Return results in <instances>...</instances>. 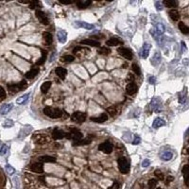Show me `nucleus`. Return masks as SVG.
<instances>
[{"mask_svg":"<svg viewBox=\"0 0 189 189\" xmlns=\"http://www.w3.org/2000/svg\"><path fill=\"white\" fill-rule=\"evenodd\" d=\"M44 113L47 116L50 117V118H53V119L61 118L62 116V110H60V109H58V108H52L50 106H47L44 109Z\"/></svg>","mask_w":189,"mask_h":189,"instance_id":"nucleus-1","label":"nucleus"},{"mask_svg":"<svg viewBox=\"0 0 189 189\" xmlns=\"http://www.w3.org/2000/svg\"><path fill=\"white\" fill-rule=\"evenodd\" d=\"M28 87V83L26 79H23L18 83H10L8 84V90H9L11 93L12 94H15V93H18V92H21L22 90L26 89Z\"/></svg>","mask_w":189,"mask_h":189,"instance_id":"nucleus-2","label":"nucleus"},{"mask_svg":"<svg viewBox=\"0 0 189 189\" xmlns=\"http://www.w3.org/2000/svg\"><path fill=\"white\" fill-rule=\"evenodd\" d=\"M65 137L67 138V139L72 140L74 142V144H76V143L79 142V141L82 139L83 135H82V133L79 131V130L74 129V128H71L69 130V132L65 133Z\"/></svg>","mask_w":189,"mask_h":189,"instance_id":"nucleus-3","label":"nucleus"},{"mask_svg":"<svg viewBox=\"0 0 189 189\" xmlns=\"http://www.w3.org/2000/svg\"><path fill=\"white\" fill-rule=\"evenodd\" d=\"M119 171L122 174H127L130 171V162L126 157H119L117 159Z\"/></svg>","mask_w":189,"mask_h":189,"instance_id":"nucleus-4","label":"nucleus"},{"mask_svg":"<svg viewBox=\"0 0 189 189\" xmlns=\"http://www.w3.org/2000/svg\"><path fill=\"white\" fill-rule=\"evenodd\" d=\"M86 117H87V115L85 113L75 112L72 113V115H71V120L74 121V122H76V123L81 124L86 120Z\"/></svg>","mask_w":189,"mask_h":189,"instance_id":"nucleus-5","label":"nucleus"},{"mask_svg":"<svg viewBox=\"0 0 189 189\" xmlns=\"http://www.w3.org/2000/svg\"><path fill=\"white\" fill-rule=\"evenodd\" d=\"M150 109L151 111H153L155 113H160L162 111V102L160 98H152V100L150 101Z\"/></svg>","mask_w":189,"mask_h":189,"instance_id":"nucleus-6","label":"nucleus"},{"mask_svg":"<svg viewBox=\"0 0 189 189\" xmlns=\"http://www.w3.org/2000/svg\"><path fill=\"white\" fill-rule=\"evenodd\" d=\"M35 15H36V17L38 18V20L40 21L41 24L45 25V26H47V25L49 24V19H48L47 14H45L44 11H42L41 10H37L35 11Z\"/></svg>","mask_w":189,"mask_h":189,"instance_id":"nucleus-7","label":"nucleus"},{"mask_svg":"<svg viewBox=\"0 0 189 189\" xmlns=\"http://www.w3.org/2000/svg\"><path fill=\"white\" fill-rule=\"evenodd\" d=\"M98 149L100 151H102L103 153L110 154L113 151V144H111V142H109V141L103 142L98 146Z\"/></svg>","mask_w":189,"mask_h":189,"instance_id":"nucleus-8","label":"nucleus"},{"mask_svg":"<svg viewBox=\"0 0 189 189\" xmlns=\"http://www.w3.org/2000/svg\"><path fill=\"white\" fill-rule=\"evenodd\" d=\"M117 52H118L119 55L123 56L125 59L127 60H132L133 57V53L131 49L129 48H125V47H119L117 48Z\"/></svg>","mask_w":189,"mask_h":189,"instance_id":"nucleus-9","label":"nucleus"},{"mask_svg":"<svg viewBox=\"0 0 189 189\" xmlns=\"http://www.w3.org/2000/svg\"><path fill=\"white\" fill-rule=\"evenodd\" d=\"M108 119V115L106 113H102L99 116H92L90 117V120L95 123H103Z\"/></svg>","mask_w":189,"mask_h":189,"instance_id":"nucleus-10","label":"nucleus"},{"mask_svg":"<svg viewBox=\"0 0 189 189\" xmlns=\"http://www.w3.org/2000/svg\"><path fill=\"white\" fill-rule=\"evenodd\" d=\"M65 136V132L62 131V130L61 129H54L53 130V132H52V138L53 139H55V140H61Z\"/></svg>","mask_w":189,"mask_h":189,"instance_id":"nucleus-11","label":"nucleus"},{"mask_svg":"<svg viewBox=\"0 0 189 189\" xmlns=\"http://www.w3.org/2000/svg\"><path fill=\"white\" fill-rule=\"evenodd\" d=\"M33 140L38 145H44L47 142V137L45 134H34L33 135Z\"/></svg>","mask_w":189,"mask_h":189,"instance_id":"nucleus-12","label":"nucleus"},{"mask_svg":"<svg viewBox=\"0 0 189 189\" xmlns=\"http://www.w3.org/2000/svg\"><path fill=\"white\" fill-rule=\"evenodd\" d=\"M150 47H151V45L149 43H144L142 49L140 50V56H141V58H143V59H147V58H148L149 54Z\"/></svg>","mask_w":189,"mask_h":189,"instance_id":"nucleus-13","label":"nucleus"},{"mask_svg":"<svg viewBox=\"0 0 189 189\" xmlns=\"http://www.w3.org/2000/svg\"><path fill=\"white\" fill-rule=\"evenodd\" d=\"M81 45H89V47H100V43L98 41L94 40V39H85V40H81Z\"/></svg>","mask_w":189,"mask_h":189,"instance_id":"nucleus-14","label":"nucleus"},{"mask_svg":"<svg viewBox=\"0 0 189 189\" xmlns=\"http://www.w3.org/2000/svg\"><path fill=\"white\" fill-rule=\"evenodd\" d=\"M30 170L35 172V173H44V166L40 162L32 164L30 166Z\"/></svg>","mask_w":189,"mask_h":189,"instance_id":"nucleus-15","label":"nucleus"},{"mask_svg":"<svg viewBox=\"0 0 189 189\" xmlns=\"http://www.w3.org/2000/svg\"><path fill=\"white\" fill-rule=\"evenodd\" d=\"M137 90H138V87L134 82H129L127 86H126V92L130 96L134 95L137 92Z\"/></svg>","mask_w":189,"mask_h":189,"instance_id":"nucleus-16","label":"nucleus"},{"mask_svg":"<svg viewBox=\"0 0 189 189\" xmlns=\"http://www.w3.org/2000/svg\"><path fill=\"white\" fill-rule=\"evenodd\" d=\"M121 44H123V41L117 37H112L106 41V45H108V47H115V45H118Z\"/></svg>","mask_w":189,"mask_h":189,"instance_id":"nucleus-17","label":"nucleus"},{"mask_svg":"<svg viewBox=\"0 0 189 189\" xmlns=\"http://www.w3.org/2000/svg\"><path fill=\"white\" fill-rule=\"evenodd\" d=\"M39 71L40 69L39 68H37V67H33V68H31L30 70L28 71V72L26 73V78L28 79H34L36 76L38 75V73H39Z\"/></svg>","mask_w":189,"mask_h":189,"instance_id":"nucleus-18","label":"nucleus"},{"mask_svg":"<svg viewBox=\"0 0 189 189\" xmlns=\"http://www.w3.org/2000/svg\"><path fill=\"white\" fill-rule=\"evenodd\" d=\"M76 4H77V7L79 10H82V9H86L87 7H89L92 4V1L91 0H79V1H78Z\"/></svg>","mask_w":189,"mask_h":189,"instance_id":"nucleus-19","label":"nucleus"},{"mask_svg":"<svg viewBox=\"0 0 189 189\" xmlns=\"http://www.w3.org/2000/svg\"><path fill=\"white\" fill-rule=\"evenodd\" d=\"M162 60V56H161V53L160 52H155L153 58L151 59V64L153 66H157L160 64Z\"/></svg>","mask_w":189,"mask_h":189,"instance_id":"nucleus-20","label":"nucleus"},{"mask_svg":"<svg viewBox=\"0 0 189 189\" xmlns=\"http://www.w3.org/2000/svg\"><path fill=\"white\" fill-rule=\"evenodd\" d=\"M12 108H13V104H12V103L3 105V106L1 107V109H0V113H1L2 115H7L8 113H10L12 110Z\"/></svg>","mask_w":189,"mask_h":189,"instance_id":"nucleus-21","label":"nucleus"},{"mask_svg":"<svg viewBox=\"0 0 189 189\" xmlns=\"http://www.w3.org/2000/svg\"><path fill=\"white\" fill-rule=\"evenodd\" d=\"M75 23H76V26H77L78 28H83L89 29V30H91V29H94V28H95L94 25L89 24V23L81 22V21H77V22H75Z\"/></svg>","mask_w":189,"mask_h":189,"instance_id":"nucleus-22","label":"nucleus"},{"mask_svg":"<svg viewBox=\"0 0 189 189\" xmlns=\"http://www.w3.org/2000/svg\"><path fill=\"white\" fill-rule=\"evenodd\" d=\"M166 125V121L164 120L161 117H157V118H155L153 123H152V127L154 129H159L160 127H163V126Z\"/></svg>","mask_w":189,"mask_h":189,"instance_id":"nucleus-23","label":"nucleus"},{"mask_svg":"<svg viewBox=\"0 0 189 189\" xmlns=\"http://www.w3.org/2000/svg\"><path fill=\"white\" fill-rule=\"evenodd\" d=\"M55 73L61 79H64L65 76L67 74V70L65 68H62V67H57L55 70Z\"/></svg>","mask_w":189,"mask_h":189,"instance_id":"nucleus-24","label":"nucleus"},{"mask_svg":"<svg viewBox=\"0 0 189 189\" xmlns=\"http://www.w3.org/2000/svg\"><path fill=\"white\" fill-rule=\"evenodd\" d=\"M57 37H58V40L60 43L62 44H64L66 42V38H67V32L65 30H60L57 32Z\"/></svg>","mask_w":189,"mask_h":189,"instance_id":"nucleus-25","label":"nucleus"},{"mask_svg":"<svg viewBox=\"0 0 189 189\" xmlns=\"http://www.w3.org/2000/svg\"><path fill=\"white\" fill-rule=\"evenodd\" d=\"M43 38H44V41L45 43L47 45H51L52 42H53V36L51 33L49 32H44L43 33Z\"/></svg>","mask_w":189,"mask_h":189,"instance_id":"nucleus-26","label":"nucleus"},{"mask_svg":"<svg viewBox=\"0 0 189 189\" xmlns=\"http://www.w3.org/2000/svg\"><path fill=\"white\" fill-rule=\"evenodd\" d=\"M39 161L43 163H54L56 162V158L49 156V155H45V156H41L39 158Z\"/></svg>","mask_w":189,"mask_h":189,"instance_id":"nucleus-27","label":"nucleus"},{"mask_svg":"<svg viewBox=\"0 0 189 189\" xmlns=\"http://www.w3.org/2000/svg\"><path fill=\"white\" fill-rule=\"evenodd\" d=\"M188 168H189V166L188 165H184L183 167V178H184V183H185V185L188 186L189 183H188Z\"/></svg>","mask_w":189,"mask_h":189,"instance_id":"nucleus-28","label":"nucleus"},{"mask_svg":"<svg viewBox=\"0 0 189 189\" xmlns=\"http://www.w3.org/2000/svg\"><path fill=\"white\" fill-rule=\"evenodd\" d=\"M51 84H52L51 81H45V82H44L43 84H42V86H41L42 93H43V94H47V92H48V90L50 89V87H51Z\"/></svg>","mask_w":189,"mask_h":189,"instance_id":"nucleus-29","label":"nucleus"},{"mask_svg":"<svg viewBox=\"0 0 189 189\" xmlns=\"http://www.w3.org/2000/svg\"><path fill=\"white\" fill-rule=\"evenodd\" d=\"M29 98V94H26V95H23L22 96L17 98L16 100V103L19 104V105H23V104H26L28 102V100Z\"/></svg>","mask_w":189,"mask_h":189,"instance_id":"nucleus-30","label":"nucleus"},{"mask_svg":"<svg viewBox=\"0 0 189 189\" xmlns=\"http://www.w3.org/2000/svg\"><path fill=\"white\" fill-rule=\"evenodd\" d=\"M91 142H92V139L90 138V135H88L86 138H84V139H81L79 142L74 144V146H85V145L91 144Z\"/></svg>","mask_w":189,"mask_h":189,"instance_id":"nucleus-31","label":"nucleus"},{"mask_svg":"<svg viewBox=\"0 0 189 189\" xmlns=\"http://www.w3.org/2000/svg\"><path fill=\"white\" fill-rule=\"evenodd\" d=\"M163 4L166 8H176L178 6V2L174 1V0H165V1H163Z\"/></svg>","mask_w":189,"mask_h":189,"instance_id":"nucleus-32","label":"nucleus"},{"mask_svg":"<svg viewBox=\"0 0 189 189\" xmlns=\"http://www.w3.org/2000/svg\"><path fill=\"white\" fill-rule=\"evenodd\" d=\"M169 15H170V18L173 20V21H178L180 19V13L177 10H170L169 11Z\"/></svg>","mask_w":189,"mask_h":189,"instance_id":"nucleus-33","label":"nucleus"},{"mask_svg":"<svg viewBox=\"0 0 189 189\" xmlns=\"http://www.w3.org/2000/svg\"><path fill=\"white\" fill-rule=\"evenodd\" d=\"M178 27H179V29L183 33V34L187 35L189 33V28L183 22H180L179 25H178Z\"/></svg>","mask_w":189,"mask_h":189,"instance_id":"nucleus-34","label":"nucleus"},{"mask_svg":"<svg viewBox=\"0 0 189 189\" xmlns=\"http://www.w3.org/2000/svg\"><path fill=\"white\" fill-rule=\"evenodd\" d=\"M47 52L45 51V50H42V57L37 61L36 64L37 65H42L45 64V60H47Z\"/></svg>","mask_w":189,"mask_h":189,"instance_id":"nucleus-35","label":"nucleus"},{"mask_svg":"<svg viewBox=\"0 0 189 189\" xmlns=\"http://www.w3.org/2000/svg\"><path fill=\"white\" fill-rule=\"evenodd\" d=\"M172 157H173V154L169 152V151H165V152H163L161 154V159L163 161H166V162L171 160Z\"/></svg>","mask_w":189,"mask_h":189,"instance_id":"nucleus-36","label":"nucleus"},{"mask_svg":"<svg viewBox=\"0 0 189 189\" xmlns=\"http://www.w3.org/2000/svg\"><path fill=\"white\" fill-rule=\"evenodd\" d=\"M75 60V57L73 55H64L61 58V61L62 62H65V64H69V62H72Z\"/></svg>","mask_w":189,"mask_h":189,"instance_id":"nucleus-37","label":"nucleus"},{"mask_svg":"<svg viewBox=\"0 0 189 189\" xmlns=\"http://www.w3.org/2000/svg\"><path fill=\"white\" fill-rule=\"evenodd\" d=\"M154 29L159 33V34L163 35V33L165 32V30H166V28H165V26H164L162 23H158L156 26H155Z\"/></svg>","mask_w":189,"mask_h":189,"instance_id":"nucleus-38","label":"nucleus"},{"mask_svg":"<svg viewBox=\"0 0 189 189\" xmlns=\"http://www.w3.org/2000/svg\"><path fill=\"white\" fill-rule=\"evenodd\" d=\"M98 53L100 54V55H108V54L111 53V49L109 47H100L98 49Z\"/></svg>","mask_w":189,"mask_h":189,"instance_id":"nucleus-39","label":"nucleus"},{"mask_svg":"<svg viewBox=\"0 0 189 189\" xmlns=\"http://www.w3.org/2000/svg\"><path fill=\"white\" fill-rule=\"evenodd\" d=\"M158 184V181L156 179H150L148 183L149 189H155Z\"/></svg>","mask_w":189,"mask_h":189,"instance_id":"nucleus-40","label":"nucleus"},{"mask_svg":"<svg viewBox=\"0 0 189 189\" xmlns=\"http://www.w3.org/2000/svg\"><path fill=\"white\" fill-rule=\"evenodd\" d=\"M107 113L110 115L111 116H115L116 113H117V111H116V108L115 106H111V107H108L107 108Z\"/></svg>","mask_w":189,"mask_h":189,"instance_id":"nucleus-41","label":"nucleus"},{"mask_svg":"<svg viewBox=\"0 0 189 189\" xmlns=\"http://www.w3.org/2000/svg\"><path fill=\"white\" fill-rule=\"evenodd\" d=\"M38 7H42L40 1H30V3H29V9L34 10Z\"/></svg>","mask_w":189,"mask_h":189,"instance_id":"nucleus-42","label":"nucleus"},{"mask_svg":"<svg viewBox=\"0 0 189 189\" xmlns=\"http://www.w3.org/2000/svg\"><path fill=\"white\" fill-rule=\"evenodd\" d=\"M5 169L7 171V173L9 174V175H12V174H14V172H15V169L12 167L11 165H9V164H7V165L5 166Z\"/></svg>","mask_w":189,"mask_h":189,"instance_id":"nucleus-43","label":"nucleus"},{"mask_svg":"<svg viewBox=\"0 0 189 189\" xmlns=\"http://www.w3.org/2000/svg\"><path fill=\"white\" fill-rule=\"evenodd\" d=\"M154 175H155V177H156L158 180H160V181H163L164 180V174L162 173V171L161 170H159V169H156L154 171Z\"/></svg>","mask_w":189,"mask_h":189,"instance_id":"nucleus-44","label":"nucleus"},{"mask_svg":"<svg viewBox=\"0 0 189 189\" xmlns=\"http://www.w3.org/2000/svg\"><path fill=\"white\" fill-rule=\"evenodd\" d=\"M14 125V122L12 121L11 119H7L5 120V122L3 123V127H5V128H11L12 127V126Z\"/></svg>","mask_w":189,"mask_h":189,"instance_id":"nucleus-45","label":"nucleus"},{"mask_svg":"<svg viewBox=\"0 0 189 189\" xmlns=\"http://www.w3.org/2000/svg\"><path fill=\"white\" fill-rule=\"evenodd\" d=\"M5 98H6V91L2 86H0V102L3 101Z\"/></svg>","mask_w":189,"mask_h":189,"instance_id":"nucleus-46","label":"nucleus"},{"mask_svg":"<svg viewBox=\"0 0 189 189\" xmlns=\"http://www.w3.org/2000/svg\"><path fill=\"white\" fill-rule=\"evenodd\" d=\"M132 70H133V72L135 73L136 75H138V76H140V75H141V70H140V67L138 66L136 64H133L132 65Z\"/></svg>","mask_w":189,"mask_h":189,"instance_id":"nucleus-47","label":"nucleus"},{"mask_svg":"<svg viewBox=\"0 0 189 189\" xmlns=\"http://www.w3.org/2000/svg\"><path fill=\"white\" fill-rule=\"evenodd\" d=\"M8 150H9V148H8V146L3 145V146L1 147V149H0V155H1V156H4V155H6L7 152H8Z\"/></svg>","mask_w":189,"mask_h":189,"instance_id":"nucleus-48","label":"nucleus"},{"mask_svg":"<svg viewBox=\"0 0 189 189\" xmlns=\"http://www.w3.org/2000/svg\"><path fill=\"white\" fill-rule=\"evenodd\" d=\"M119 187H120V183L117 181H115L112 184V186H110L108 189H119Z\"/></svg>","mask_w":189,"mask_h":189,"instance_id":"nucleus-49","label":"nucleus"},{"mask_svg":"<svg viewBox=\"0 0 189 189\" xmlns=\"http://www.w3.org/2000/svg\"><path fill=\"white\" fill-rule=\"evenodd\" d=\"M89 48H87V47H75L73 49V53L76 54V53H78L79 50H88Z\"/></svg>","mask_w":189,"mask_h":189,"instance_id":"nucleus-50","label":"nucleus"},{"mask_svg":"<svg viewBox=\"0 0 189 189\" xmlns=\"http://www.w3.org/2000/svg\"><path fill=\"white\" fill-rule=\"evenodd\" d=\"M140 142H141V138L138 135H135V137H134V140L132 141V145H139Z\"/></svg>","mask_w":189,"mask_h":189,"instance_id":"nucleus-51","label":"nucleus"},{"mask_svg":"<svg viewBox=\"0 0 189 189\" xmlns=\"http://www.w3.org/2000/svg\"><path fill=\"white\" fill-rule=\"evenodd\" d=\"M134 79H135V76L132 73H129L128 77H127V81H129L130 82H133Z\"/></svg>","mask_w":189,"mask_h":189,"instance_id":"nucleus-52","label":"nucleus"},{"mask_svg":"<svg viewBox=\"0 0 189 189\" xmlns=\"http://www.w3.org/2000/svg\"><path fill=\"white\" fill-rule=\"evenodd\" d=\"M150 165V161L149 159H144V161L142 162V166L143 167H148Z\"/></svg>","mask_w":189,"mask_h":189,"instance_id":"nucleus-53","label":"nucleus"},{"mask_svg":"<svg viewBox=\"0 0 189 189\" xmlns=\"http://www.w3.org/2000/svg\"><path fill=\"white\" fill-rule=\"evenodd\" d=\"M155 7L158 11H162L163 10V6H162V3L161 2H155Z\"/></svg>","mask_w":189,"mask_h":189,"instance_id":"nucleus-54","label":"nucleus"},{"mask_svg":"<svg viewBox=\"0 0 189 189\" xmlns=\"http://www.w3.org/2000/svg\"><path fill=\"white\" fill-rule=\"evenodd\" d=\"M173 180H174V177H172V176H167V178L166 180V185H168L169 183L172 182Z\"/></svg>","mask_w":189,"mask_h":189,"instance_id":"nucleus-55","label":"nucleus"},{"mask_svg":"<svg viewBox=\"0 0 189 189\" xmlns=\"http://www.w3.org/2000/svg\"><path fill=\"white\" fill-rule=\"evenodd\" d=\"M149 81L150 84H155V83H156V78L153 77V76H151V77L149 79Z\"/></svg>","mask_w":189,"mask_h":189,"instance_id":"nucleus-56","label":"nucleus"},{"mask_svg":"<svg viewBox=\"0 0 189 189\" xmlns=\"http://www.w3.org/2000/svg\"><path fill=\"white\" fill-rule=\"evenodd\" d=\"M74 1H60V3L62 4H65V5H67V4H72Z\"/></svg>","mask_w":189,"mask_h":189,"instance_id":"nucleus-57","label":"nucleus"},{"mask_svg":"<svg viewBox=\"0 0 189 189\" xmlns=\"http://www.w3.org/2000/svg\"><path fill=\"white\" fill-rule=\"evenodd\" d=\"M157 189H162V188H157Z\"/></svg>","mask_w":189,"mask_h":189,"instance_id":"nucleus-58","label":"nucleus"}]
</instances>
